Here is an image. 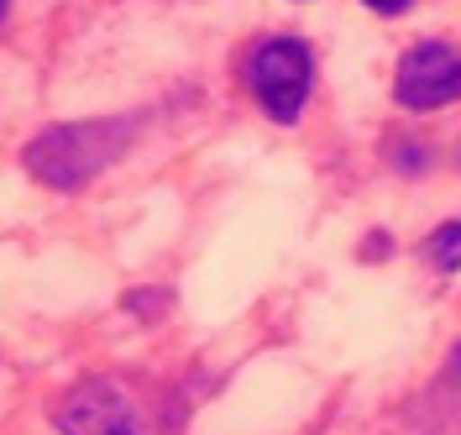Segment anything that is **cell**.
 I'll list each match as a JSON object with an SVG mask.
<instances>
[{
	"label": "cell",
	"mask_w": 461,
	"mask_h": 435,
	"mask_svg": "<svg viewBox=\"0 0 461 435\" xmlns=\"http://www.w3.org/2000/svg\"><path fill=\"white\" fill-rule=\"evenodd\" d=\"M142 116H95V121H58L42 126L27 147H22V168H27L42 189L58 195H79L111 163L126 158V147L137 142Z\"/></svg>",
	"instance_id": "6da1fadb"
},
{
	"label": "cell",
	"mask_w": 461,
	"mask_h": 435,
	"mask_svg": "<svg viewBox=\"0 0 461 435\" xmlns=\"http://www.w3.org/2000/svg\"><path fill=\"white\" fill-rule=\"evenodd\" d=\"M163 394L142 388L126 373H95L79 377L63 399L53 404V430L58 435H173L178 414L163 409Z\"/></svg>",
	"instance_id": "7a4b0ae2"
},
{
	"label": "cell",
	"mask_w": 461,
	"mask_h": 435,
	"mask_svg": "<svg viewBox=\"0 0 461 435\" xmlns=\"http://www.w3.org/2000/svg\"><path fill=\"white\" fill-rule=\"evenodd\" d=\"M247 89L262 105V116L294 126L310 105L315 89V53L304 37H262L258 48L247 53Z\"/></svg>",
	"instance_id": "3957f363"
},
{
	"label": "cell",
	"mask_w": 461,
	"mask_h": 435,
	"mask_svg": "<svg viewBox=\"0 0 461 435\" xmlns=\"http://www.w3.org/2000/svg\"><path fill=\"white\" fill-rule=\"evenodd\" d=\"M393 100L409 116H430V111L456 105L461 100V48L440 42V37L414 42L399 59V68H393Z\"/></svg>",
	"instance_id": "277c9868"
},
{
	"label": "cell",
	"mask_w": 461,
	"mask_h": 435,
	"mask_svg": "<svg viewBox=\"0 0 461 435\" xmlns=\"http://www.w3.org/2000/svg\"><path fill=\"white\" fill-rule=\"evenodd\" d=\"M420 258L430 262L435 273H461V221H440L420 241Z\"/></svg>",
	"instance_id": "5b68a950"
},
{
	"label": "cell",
	"mask_w": 461,
	"mask_h": 435,
	"mask_svg": "<svg viewBox=\"0 0 461 435\" xmlns=\"http://www.w3.org/2000/svg\"><path fill=\"white\" fill-rule=\"evenodd\" d=\"M388 163H393L399 174L420 178L425 168H430V142H425V137H399V142L388 147Z\"/></svg>",
	"instance_id": "8992f818"
},
{
	"label": "cell",
	"mask_w": 461,
	"mask_h": 435,
	"mask_svg": "<svg viewBox=\"0 0 461 435\" xmlns=\"http://www.w3.org/2000/svg\"><path fill=\"white\" fill-rule=\"evenodd\" d=\"M121 304H126V315H137V320H158L173 304V294L168 289H131Z\"/></svg>",
	"instance_id": "52a82bcc"
},
{
	"label": "cell",
	"mask_w": 461,
	"mask_h": 435,
	"mask_svg": "<svg viewBox=\"0 0 461 435\" xmlns=\"http://www.w3.org/2000/svg\"><path fill=\"white\" fill-rule=\"evenodd\" d=\"M388 252H393V236H388V231H373V236H367V247H362V258H367V262H383Z\"/></svg>",
	"instance_id": "ba28073f"
},
{
	"label": "cell",
	"mask_w": 461,
	"mask_h": 435,
	"mask_svg": "<svg viewBox=\"0 0 461 435\" xmlns=\"http://www.w3.org/2000/svg\"><path fill=\"white\" fill-rule=\"evenodd\" d=\"M362 5H373L377 16H399V11H409L414 0H362Z\"/></svg>",
	"instance_id": "9c48e42d"
},
{
	"label": "cell",
	"mask_w": 461,
	"mask_h": 435,
	"mask_svg": "<svg viewBox=\"0 0 461 435\" xmlns=\"http://www.w3.org/2000/svg\"><path fill=\"white\" fill-rule=\"evenodd\" d=\"M446 377H461V336H456V347H451V362H446Z\"/></svg>",
	"instance_id": "30bf717a"
},
{
	"label": "cell",
	"mask_w": 461,
	"mask_h": 435,
	"mask_svg": "<svg viewBox=\"0 0 461 435\" xmlns=\"http://www.w3.org/2000/svg\"><path fill=\"white\" fill-rule=\"evenodd\" d=\"M5 16H11V0H0V27H5Z\"/></svg>",
	"instance_id": "8fae6325"
}]
</instances>
